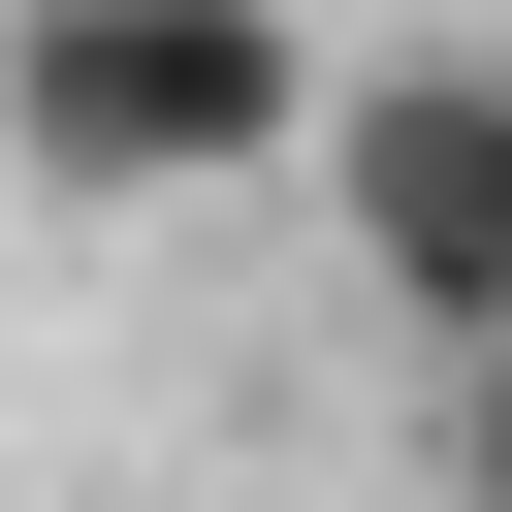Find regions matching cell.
Instances as JSON below:
<instances>
[{
  "mask_svg": "<svg viewBox=\"0 0 512 512\" xmlns=\"http://www.w3.org/2000/svg\"><path fill=\"white\" fill-rule=\"evenodd\" d=\"M352 128V64L288 0H0V160L64 224H192V192H288Z\"/></svg>",
  "mask_w": 512,
  "mask_h": 512,
  "instance_id": "cell-1",
  "label": "cell"
},
{
  "mask_svg": "<svg viewBox=\"0 0 512 512\" xmlns=\"http://www.w3.org/2000/svg\"><path fill=\"white\" fill-rule=\"evenodd\" d=\"M320 224H352V288H384L416 352H480V320H512V32H448V64H352V128H320Z\"/></svg>",
  "mask_w": 512,
  "mask_h": 512,
  "instance_id": "cell-2",
  "label": "cell"
},
{
  "mask_svg": "<svg viewBox=\"0 0 512 512\" xmlns=\"http://www.w3.org/2000/svg\"><path fill=\"white\" fill-rule=\"evenodd\" d=\"M448 512H512V320L448 352Z\"/></svg>",
  "mask_w": 512,
  "mask_h": 512,
  "instance_id": "cell-3",
  "label": "cell"
}]
</instances>
